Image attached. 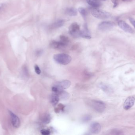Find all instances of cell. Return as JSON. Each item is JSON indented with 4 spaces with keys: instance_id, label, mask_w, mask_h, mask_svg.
<instances>
[{
    "instance_id": "cell-1",
    "label": "cell",
    "mask_w": 135,
    "mask_h": 135,
    "mask_svg": "<svg viewBox=\"0 0 135 135\" xmlns=\"http://www.w3.org/2000/svg\"><path fill=\"white\" fill-rule=\"evenodd\" d=\"M53 58L56 62L62 65H68L72 60V57L70 56L63 53L55 54Z\"/></svg>"
},
{
    "instance_id": "cell-2",
    "label": "cell",
    "mask_w": 135,
    "mask_h": 135,
    "mask_svg": "<svg viewBox=\"0 0 135 135\" xmlns=\"http://www.w3.org/2000/svg\"><path fill=\"white\" fill-rule=\"evenodd\" d=\"M70 81L68 80H64L58 82L52 87V90L54 93L58 94L64 90L68 88L70 86Z\"/></svg>"
},
{
    "instance_id": "cell-3",
    "label": "cell",
    "mask_w": 135,
    "mask_h": 135,
    "mask_svg": "<svg viewBox=\"0 0 135 135\" xmlns=\"http://www.w3.org/2000/svg\"><path fill=\"white\" fill-rule=\"evenodd\" d=\"M91 13L94 17L99 19H107L111 17V14L108 12L97 8L92 9Z\"/></svg>"
},
{
    "instance_id": "cell-4",
    "label": "cell",
    "mask_w": 135,
    "mask_h": 135,
    "mask_svg": "<svg viewBox=\"0 0 135 135\" xmlns=\"http://www.w3.org/2000/svg\"><path fill=\"white\" fill-rule=\"evenodd\" d=\"M91 107L97 112H103L106 109V105L104 102L99 100H92L91 102Z\"/></svg>"
},
{
    "instance_id": "cell-5",
    "label": "cell",
    "mask_w": 135,
    "mask_h": 135,
    "mask_svg": "<svg viewBox=\"0 0 135 135\" xmlns=\"http://www.w3.org/2000/svg\"><path fill=\"white\" fill-rule=\"evenodd\" d=\"M80 26L76 22L72 23L69 28V33L71 36L74 38L80 37Z\"/></svg>"
},
{
    "instance_id": "cell-6",
    "label": "cell",
    "mask_w": 135,
    "mask_h": 135,
    "mask_svg": "<svg viewBox=\"0 0 135 135\" xmlns=\"http://www.w3.org/2000/svg\"><path fill=\"white\" fill-rule=\"evenodd\" d=\"M115 26V23L110 21L102 22L99 24V29L100 31H105L112 29Z\"/></svg>"
},
{
    "instance_id": "cell-7",
    "label": "cell",
    "mask_w": 135,
    "mask_h": 135,
    "mask_svg": "<svg viewBox=\"0 0 135 135\" xmlns=\"http://www.w3.org/2000/svg\"><path fill=\"white\" fill-rule=\"evenodd\" d=\"M118 25L119 27L125 32L131 34L135 33L134 29L124 21H119V22H118Z\"/></svg>"
},
{
    "instance_id": "cell-8",
    "label": "cell",
    "mask_w": 135,
    "mask_h": 135,
    "mask_svg": "<svg viewBox=\"0 0 135 135\" xmlns=\"http://www.w3.org/2000/svg\"><path fill=\"white\" fill-rule=\"evenodd\" d=\"M9 113L11 118V121L13 126L14 128H18L20 126V120L19 117L14 113L11 111H9Z\"/></svg>"
},
{
    "instance_id": "cell-9",
    "label": "cell",
    "mask_w": 135,
    "mask_h": 135,
    "mask_svg": "<svg viewBox=\"0 0 135 135\" xmlns=\"http://www.w3.org/2000/svg\"><path fill=\"white\" fill-rule=\"evenodd\" d=\"M135 101V98L134 97L130 96L128 97L124 102L123 105L124 109L126 110L130 109L134 105Z\"/></svg>"
},
{
    "instance_id": "cell-10",
    "label": "cell",
    "mask_w": 135,
    "mask_h": 135,
    "mask_svg": "<svg viewBox=\"0 0 135 135\" xmlns=\"http://www.w3.org/2000/svg\"><path fill=\"white\" fill-rule=\"evenodd\" d=\"M101 126L97 122H94L92 123L90 126V131L93 134H98L101 131Z\"/></svg>"
},
{
    "instance_id": "cell-11",
    "label": "cell",
    "mask_w": 135,
    "mask_h": 135,
    "mask_svg": "<svg viewBox=\"0 0 135 135\" xmlns=\"http://www.w3.org/2000/svg\"><path fill=\"white\" fill-rule=\"evenodd\" d=\"M80 37L83 38L87 39H90L91 38V36L90 34L89 31L87 27V24H85L84 25V29L83 30L81 31Z\"/></svg>"
},
{
    "instance_id": "cell-12",
    "label": "cell",
    "mask_w": 135,
    "mask_h": 135,
    "mask_svg": "<svg viewBox=\"0 0 135 135\" xmlns=\"http://www.w3.org/2000/svg\"><path fill=\"white\" fill-rule=\"evenodd\" d=\"M51 47L54 49H61L66 47V46L61 42L60 41H52L50 43Z\"/></svg>"
},
{
    "instance_id": "cell-13",
    "label": "cell",
    "mask_w": 135,
    "mask_h": 135,
    "mask_svg": "<svg viewBox=\"0 0 135 135\" xmlns=\"http://www.w3.org/2000/svg\"><path fill=\"white\" fill-rule=\"evenodd\" d=\"M65 23V21L63 19H59L57 20L54 23L51 25L50 26L51 29H54L57 28H60L64 25Z\"/></svg>"
},
{
    "instance_id": "cell-14",
    "label": "cell",
    "mask_w": 135,
    "mask_h": 135,
    "mask_svg": "<svg viewBox=\"0 0 135 135\" xmlns=\"http://www.w3.org/2000/svg\"><path fill=\"white\" fill-rule=\"evenodd\" d=\"M59 99V97L58 94L54 92L51 97V102L53 106H56L58 103Z\"/></svg>"
},
{
    "instance_id": "cell-15",
    "label": "cell",
    "mask_w": 135,
    "mask_h": 135,
    "mask_svg": "<svg viewBox=\"0 0 135 135\" xmlns=\"http://www.w3.org/2000/svg\"><path fill=\"white\" fill-rule=\"evenodd\" d=\"M87 2L90 6L94 8H98L102 5L99 0H87Z\"/></svg>"
},
{
    "instance_id": "cell-16",
    "label": "cell",
    "mask_w": 135,
    "mask_h": 135,
    "mask_svg": "<svg viewBox=\"0 0 135 135\" xmlns=\"http://www.w3.org/2000/svg\"><path fill=\"white\" fill-rule=\"evenodd\" d=\"M65 13L70 16H75L77 15V11L75 8H68L66 9Z\"/></svg>"
},
{
    "instance_id": "cell-17",
    "label": "cell",
    "mask_w": 135,
    "mask_h": 135,
    "mask_svg": "<svg viewBox=\"0 0 135 135\" xmlns=\"http://www.w3.org/2000/svg\"><path fill=\"white\" fill-rule=\"evenodd\" d=\"M100 87L103 90L107 93H111L113 91L112 89L110 87L103 83L100 84Z\"/></svg>"
},
{
    "instance_id": "cell-18",
    "label": "cell",
    "mask_w": 135,
    "mask_h": 135,
    "mask_svg": "<svg viewBox=\"0 0 135 135\" xmlns=\"http://www.w3.org/2000/svg\"><path fill=\"white\" fill-rule=\"evenodd\" d=\"M51 117L49 114H46L42 117V120L43 123L45 124H47L50 122Z\"/></svg>"
},
{
    "instance_id": "cell-19",
    "label": "cell",
    "mask_w": 135,
    "mask_h": 135,
    "mask_svg": "<svg viewBox=\"0 0 135 135\" xmlns=\"http://www.w3.org/2000/svg\"><path fill=\"white\" fill-rule=\"evenodd\" d=\"M58 95L60 99H64V100L67 99L69 97V94L64 90L62 91L61 92L58 93Z\"/></svg>"
},
{
    "instance_id": "cell-20",
    "label": "cell",
    "mask_w": 135,
    "mask_h": 135,
    "mask_svg": "<svg viewBox=\"0 0 135 135\" xmlns=\"http://www.w3.org/2000/svg\"><path fill=\"white\" fill-rule=\"evenodd\" d=\"M60 41L66 46H67L69 42V40L68 37L64 35H61L60 37Z\"/></svg>"
},
{
    "instance_id": "cell-21",
    "label": "cell",
    "mask_w": 135,
    "mask_h": 135,
    "mask_svg": "<svg viewBox=\"0 0 135 135\" xmlns=\"http://www.w3.org/2000/svg\"><path fill=\"white\" fill-rule=\"evenodd\" d=\"M79 11L81 15L83 17V18L84 19H85L86 18V15H87V11H86L85 9L82 7H80L79 8Z\"/></svg>"
},
{
    "instance_id": "cell-22",
    "label": "cell",
    "mask_w": 135,
    "mask_h": 135,
    "mask_svg": "<svg viewBox=\"0 0 135 135\" xmlns=\"http://www.w3.org/2000/svg\"><path fill=\"white\" fill-rule=\"evenodd\" d=\"M64 108H65V106L63 105L62 104H59L57 106V107L55 109V111L57 113H58V112H59L60 111L63 110Z\"/></svg>"
},
{
    "instance_id": "cell-23",
    "label": "cell",
    "mask_w": 135,
    "mask_h": 135,
    "mask_svg": "<svg viewBox=\"0 0 135 135\" xmlns=\"http://www.w3.org/2000/svg\"><path fill=\"white\" fill-rule=\"evenodd\" d=\"M41 133L42 135H48L50 134V131L49 130L46 129H43L41 130Z\"/></svg>"
},
{
    "instance_id": "cell-24",
    "label": "cell",
    "mask_w": 135,
    "mask_h": 135,
    "mask_svg": "<svg viewBox=\"0 0 135 135\" xmlns=\"http://www.w3.org/2000/svg\"><path fill=\"white\" fill-rule=\"evenodd\" d=\"M91 118H92V117H91V116L88 115H87L83 117V120L84 122H87V121L90 120L91 119Z\"/></svg>"
},
{
    "instance_id": "cell-25",
    "label": "cell",
    "mask_w": 135,
    "mask_h": 135,
    "mask_svg": "<svg viewBox=\"0 0 135 135\" xmlns=\"http://www.w3.org/2000/svg\"><path fill=\"white\" fill-rule=\"evenodd\" d=\"M34 69H35V71L36 73L38 75H40L41 73V70L40 69L39 67L38 66V65H35L34 66Z\"/></svg>"
},
{
    "instance_id": "cell-26",
    "label": "cell",
    "mask_w": 135,
    "mask_h": 135,
    "mask_svg": "<svg viewBox=\"0 0 135 135\" xmlns=\"http://www.w3.org/2000/svg\"><path fill=\"white\" fill-rule=\"evenodd\" d=\"M113 3V7H116L119 4V0H111Z\"/></svg>"
},
{
    "instance_id": "cell-27",
    "label": "cell",
    "mask_w": 135,
    "mask_h": 135,
    "mask_svg": "<svg viewBox=\"0 0 135 135\" xmlns=\"http://www.w3.org/2000/svg\"><path fill=\"white\" fill-rule=\"evenodd\" d=\"M129 20L130 21V22L131 23V24L134 27L135 29V19L132 18H129Z\"/></svg>"
},
{
    "instance_id": "cell-28",
    "label": "cell",
    "mask_w": 135,
    "mask_h": 135,
    "mask_svg": "<svg viewBox=\"0 0 135 135\" xmlns=\"http://www.w3.org/2000/svg\"><path fill=\"white\" fill-rule=\"evenodd\" d=\"M112 132L113 133V134H120V131H119L118 130H113L112 131Z\"/></svg>"
},
{
    "instance_id": "cell-29",
    "label": "cell",
    "mask_w": 135,
    "mask_h": 135,
    "mask_svg": "<svg viewBox=\"0 0 135 135\" xmlns=\"http://www.w3.org/2000/svg\"><path fill=\"white\" fill-rule=\"evenodd\" d=\"M4 7V4H0V10L3 9Z\"/></svg>"
},
{
    "instance_id": "cell-30",
    "label": "cell",
    "mask_w": 135,
    "mask_h": 135,
    "mask_svg": "<svg viewBox=\"0 0 135 135\" xmlns=\"http://www.w3.org/2000/svg\"><path fill=\"white\" fill-rule=\"evenodd\" d=\"M121 0L123 2H127L131 1L132 0Z\"/></svg>"
},
{
    "instance_id": "cell-31",
    "label": "cell",
    "mask_w": 135,
    "mask_h": 135,
    "mask_svg": "<svg viewBox=\"0 0 135 135\" xmlns=\"http://www.w3.org/2000/svg\"><path fill=\"white\" fill-rule=\"evenodd\" d=\"M102 0V1H105V0Z\"/></svg>"
}]
</instances>
